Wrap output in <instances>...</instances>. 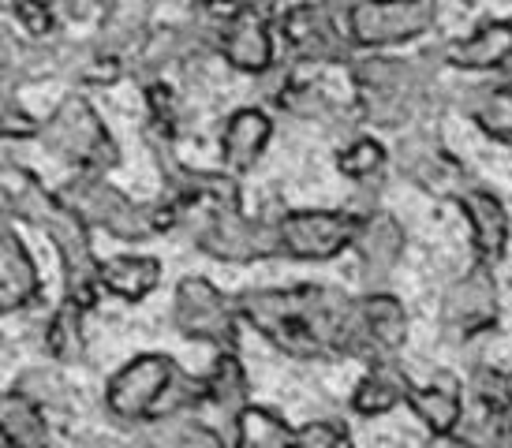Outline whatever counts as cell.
Segmentation results:
<instances>
[{"mask_svg": "<svg viewBox=\"0 0 512 448\" xmlns=\"http://www.w3.org/2000/svg\"><path fill=\"white\" fill-rule=\"evenodd\" d=\"M12 15L30 38H53L57 30V12L49 8V0H8Z\"/></svg>", "mask_w": 512, "mask_h": 448, "instance_id": "cell-34", "label": "cell"}, {"mask_svg": "<svg viewBox=\"0 0 512 448\" xmlns=\"http://www.w3.org/2000/svg\"><path fill=\"white\" fill-rule=\"evenodd\" d=\"M460 202V210H464V221H468V232H471V247L475 254L490 262V266H498L505 251H509V239H512V217L505 210V202H501L494 191H486V187H471L464 195L456 198Z\"/></svg>", "mask_w": 512, "mask_h": 448, "instance_id": "cell-16", "label": "cell"}, {"mask_svg": "<svg viewBox=\"0 0 512 448\" xmlns=\"http://www.w3.org/2000/svg\"><path fill=\"white\" fill-rule=\"evenodd\" d=\"M273 139V116L258 105H243V109L228 112L225 127H221V161L232 168L236 176L251 172V168L266 157Z\"/></svg>", "mask_w": 512, "mask_h": 448, "instance_id": "cell-17", "label": "cell"}, {"mask_svg": "<svg viewBox=\"0 0 512 448\" xmlns=\"http://www.w3.org/2000/svg\"><path fill=\"white\" fill-rule=\"evenodd\" d=\"M157 0H105L94 30V49L116 60H135L154 34Z\"/></svg>", "mask_w": 512, "mask_h": 448, "instance_id": "cell-14", "label": "cell"}, {"mask_svg": "<svg viewBox=\"0 0 512 448\" xmlns=\"http://www.w3.org/2000/svg\"><path fill=\"white\" fill-rule=\"evenodd\" d=\"M277 30L299 64H352L356 42L344 12L329 0H299L277 15Z\"/></svg>", "mask_w": 512, "mask_h": 448, "instance_id": "cell-4", "label": "cell"}, {"mask_svg": "<svg viewBox=\"0 0 512 448\" xmlns=\"http://www.w3.org/2000/svg\"><path fill=\"white\" fill-rule=\"evenodd\" d=\"M0 437L12 448H45L49 445V419L38 400L23 389H8L0 396Z\"/></svg>", "mask_w": 512, "mask_h": 448, "instance_id": "cell-24", "label": "cell"}, {"mask_svg": "<svg viewBox=\"0 0 512 448\" xmlns=\"http://www.w3.org/2000/svg\"><path fill=\"white\" fill-rule=\"evenodd\" d=\"M441 56L460 71H501L512 60V19H486L468 38L441 45Z\"/></svg>", "mask_w": 512, "mask_h": 448, "instance_id": "cell-18", "label": "cell"}, {"mask_svg": "<svg viewBox=\"0 0 512 448\" xmlns=\"http://www.w3.org/2000/svg\"><path fill=\"white\" fill-rule=\"evenodd\" d=\"M471 411L456 430V445H512V378L498 366H475L471 370Z\"/></svg>", "mask_w": 512, "mask_h": 448, "instance_id": "cell-10", "label": "cell"}, {"mask_svg": "<svg viewBox=\"0 0 512 448\" xmlns=\"http://www.w3.org/2000/svg\"><path fill=\"white\" fill-rule=\"evenodd\" d=\"M393 168H397L404 180L419 183L423 191L438 198H460L464 191L475 187V176L471 168L453 157L445 146L438 142V135L430 131H412L393 146Z\"/></svg>", "mask_w": 512, "mask_h": 448, "instance_id": "cell-11", "label": "cell"}, {"mask_svg": "<svg viewBox=\"0 0 512 448\" xmlns=\"http://www.w3.org/2000/svg\"><path fill=\"white\" fill-rule=\"evenodd\" d=\"M277 221H281V213L277 217H270V213L251 217L240 206H214V202H199V198H191V202L180 198V224L191 232L195 247L214 262L247 266V262L285 258Z\"/></svg>", "mask_w": 512, "mask_h": 448, "instance_id": "cell-2", "label": "cell"}, {"mask_svg": "<svg viewBox=\"0 0 512 448\" xmlns=\"http://www.w3.org/2000/svg\"><path fill=\"white\" fill-rule=\"evenodd\" d=\"M0 131H4V139H38V131L42 124L30 116V112L19 109V101L15 94H4V120H0Z\"/></svg>", "mask_w": 512, "mask_h": 448, "instance_id": "cell-36", "label": "cell"}, {"mask_svg": "<svg viewBox=\"0 0 512 448\" xmlns=\"http://www.w3.org/2000/svg\"><path fill=\"white\" fill-rule=\"evenodd\" d=\"M359 210H285L277 221L281 251L296 262H329L356 247Z\"/></svg>", "mask_w": 512, "mask_h": 448, "instance_id": "cell-8", "label": "cell"}, {"mask_svg": "<svg viewBox=\"0 0 512 448\" xmlns=\"http://www.w3.org/2000/svg\"><path fill=\"white\" fill-rule=\"evenodd\" d=\"M438 0H348L344 23L356 49H393L438 23Z\"/></svg>", "mask_w": 512, "mask_h": 448, "instance_id": "cell-5", "label": "cell"}, {"mask_svg": "<svg viewBox=\"0 0 512 448\" xmlns=\"http://www.w3.org/2000/svg\"><path fill=\"white\" fill-rule=\"evenodd\" d=\"M38 142L72 168L113 172L120 165V146H116L113 131L105 127L98 109L83 94H68L57 109L49 112V120H42Z\"/></svg>", "mask_w": 512, "mask_h": 448, "instance_id": "cell-3", "label": "cell"}, {"mask_svg": "<svg viewBox=\"0 0 512 448\" xmlns=\"http://www.w3.org/2000/svg\"><path fill=\"white\" fill-rule=\"evenodd\" d=\"M172 325L176 333L214 348H236L240 340V307L206 277H184L172 295Z\"/></svg>", "mask_w": 512, "mask_h": 448, "instance_id": "cell-6", "label": "cell"}, {"mask_svg": "<svg viewBox=\"0 0 512 448\" xmlns=\"http://www.w3.org/2000/svg\"><path fill=\"white\" fill-rule=\"evenodd\" d=\"M277 109H285L296 120H329L333 116V101L318 83H288L277 98Z\"/></svg>", "mask_w": 512, "mask_h": 448, "instance_id": "cell-32", "label": "cell"}, {"mask_svg": "<svg viewBox=\"0 0 512 448\" xmlns=\"http://www.w3.org/2000/svg\"><path fill=\"white\" fill-rule=\"evenodd\" d=\"M206 407V374L195 378L176 366V374L169 378L161 400L154 407V419H165V415H184V411H202Z\"/></svg>", "mask_w": 512, "mask_h": 448, "instance_id": "cell-31", "label": "cell"}, {"mask_svg": "<svg viewBox=\"0 0 512 448\" xmlns=\"http://www.w3.org/2000/svg\"><path fill=\"white\" fill-rule=\"evenodd\" d=\"M247 370H243L240 355L232 348H221V355L214 359L210 374H206V407H214L225 422H236L247 400Z\"/></svg>", "mask_w": 512, "mask_h": 448, "instance_id": "cell-26", "label": "cell"}, {"mask_svg": "<svg viewBox=\"0 0 512 448\" xmlns=\"http://www.w3.org/2000/svg\"><path fill=\"white\" fill-rule=\"evenodd\" d=\"M161 284V262L150 254H113L101 262V288L124 303H143Z\"/></svg>", "mask_w": 512, "mask_h": 448, "instance_id": "cell-25", "label": "cell"}, {"mask_svg": "<svg viewBox=\"0 0 512 448\" xmlns=\"http://www.w3.org/2000/svg\"><path fill=\"white\" fill-rule=\"evenodd\" d=\"M232 441L251 448H281V445H296V426H288L277 411L270 407L247 404L232 422Z\"/></svg>", "mask_w": 512, "mask_h": 448, "instance_id": "cell-29", "label": "cell"}, {"mask_svg": "<svg viewBox=\"0 0 512 448\" xmlns=\"http://www.w3.org/2000/svg\"><path fill=\"white\" fill-rule=\"evenodd\" d=\"M176 374V359L165 351H143L131 363H124L113 378L105 381V411L116 426L139 430L143 422L154 419V407L161 392Z\"/></svg>", "mask_w": 512, "mask_h": 448, "instance_id": "cell-7", "label": "cell"}, {"mask_svg": "<svg viewBox=\"0 0 512 448\" xmlns=\"http://www.w3.org/2000/svg\"><path fill=\"white\" fill-rule=\"evenodd\" d=\"M57 366H30L15 378V389H23L30 400H38L42 407H64L68 404V381L60 378Z\"/></svg>", "mask_w": 512, "mask_h": 448, "instance_id": "cell-33", "label": "cell"}, {"mask_svg": "<svg viewBox=\"0 0 512 448\" xmlns=\"http://www.w3.org/2000/svg\"><path fill=\"white\" fill-rule=\"evenodd\" d=\"M404 340H408V310H404L397 295H359L356 314H352V329H348V344H344V359H359V363L397 359Z\"/></svg>", "mask_w": 512, "mask_h": 448, "instance_id": "cell-9", "label": "cell"}, {"mask_svg": "<svg viewBox=\"0 0 512 448\" xmlns=\"http://www.w3.org/2000/svg\"><path fill=\"white\" fill-rule=\"evenodd\" d=\"M270 4H281V0H270Z\"/></svg>", "mask_w": 512, "mask_h": 448, "instance_id": "cell-38", "label": "cell"}, {"mask_svg": "<svg viewBox=\"0 0 512 448\" xmlns=\"http://www.w3.org/2000/svg\"><path fill=\"white\" fill-rule=\"evenodd\" d=\"M4 210L12 221L42 228L64 266V295L83 303L86 310L94 307L98 292L105 288H101V262L90 243V224L60 198V191H49L27 168L4 165Z\"/></svg>", "mask_w": 512, "mask_h": 448, "instance_id": "cell-1", "label": "cell"}, {"mask_svg": "<svg viewBox=\"0 0 512 448\" xmlns=\"http://www.w3.org/2000/svg\"><path fill=\"white\" fill-rule=\"evenodd\" d=\"M460 105H464V112L475 120L479 131H486L490 139L512 146V75L464 86Z\"/></svg>", "mask_w": 512, "mask_h": 448, "instance_id": "cell-23", "label": "cell"}, {"mask_svg": "<svg viewBox=\"0 0 512 448\" xmlns=\"http://www.w3.org/2000/svg\"><path fill=\"white\" fill-rule=\"evenodd\" d=\"M60 198L83 217L90 228H109L116 210L124 206V191L116 183L105 180V172H90V168H72V176L60 183Z\"/></svg>", "mask_w": 512, "mask_h": 448, "instance_id": "cell-20", "label": "cell"}, {"mask_svg": "<svg viewBox=\"0 0 512 448\" xmlns=\"http://www.w3.org/2000/svg\"><path fill=\"white\" fill-rule=\"evenodd\" d=\"M498 318V277H494V266L479 258L464 277H456L441 295V325L460 336V340H468V336L490 333L498 325Z\"/></svg>", "mask_w": 512, "mask_h": 448, "instance_id": "cell-12", "label": "cell"}, {"mask_svg": "<svg viewBox=\"0 0 512 448\" xmlns=\"http://www.w3.org/2000/svg\"><path fill=\"white\" fill-rule=\"evenodd\" d=\"M135 437L146 441V445H161V448H210L225 441V434H217L210 422L195 419V411L143 422V426L135 430Z\"/></svg>", "mask_w": 512, "mask_h": 448, "instance_id": "cell-27", "label": "cell"}, {"mask_svg": "<svg viewBox=\"0 0 512 448\" xmlns=\"http://www.w3.org/2000/svg\"><path fill=\"white\" fill-rule=\"evenodd\" d=\"M195 4H199V8H217V12H232L243 0H195Z\"/></svg>", "mask_w": 512, "mask_h": 448, "instance_id": "cell-37", "label": "cell"}, {"mask_svg": "<svg viewBox=\"0 0 512 448\" xmlns=\"http://www.w3.org/2000/svg\"><path fill=\"white\" fill-rule=\"evenodd\" d=\"M408 407H412V415L427 426L430 434L453 441L460 422H464V389H460V381L453 374H438L430 385L412 389Z\"/></svg>", "mask_w": 512, "mask_h": 448, "instance_id": "cell-21", "label": "cell"}, {"mask_svg": "<svg viewBox=\"0 0 512 448\" xmlns=\"http://www.w3.org/2000/svg\"><path fill=\"white\" fill-rule=\"evenodd\" d=\"M83 314L86 307L83 303H75V299H60V307L49 314V322H45V351H49V359H57L60 366L68 363H79L86 355V329H83Z\"/></svg>", "mask_w": 512, "mask_h": 448, "instance_id": "cell-28", "label": "cell"}, {"mask_svg": "<svg viewBox=\"0 0 512 448\" xmlns=\"http://www.w3.org/2000/svg\"><path fill=\"white\" fill-rule=\"evenodd\" d=\"M389 161H393V150H385L374 135H352V139L337 150L341 176H348V180H356V183H370L374 176H382Z\"/></svg>", "mask_w": 512, "mask_h": 448, "instance_id": "cell-30", "label": "cell"}, {"mask_svg": "<svg viewBox=\"0 0 512 448\" xmlns=\"http://www.w3.org/2000/svg\"><path fill=\"white\" fill-rule=\"evenodd\" d=\"M352 251H356L359 273H363L370 284H378V280H385L400 266V258L408 251V232H404V224H400L393 213L367 210L356 232V247H352Z\"/></svg>", "mask_w": 512, "mask_h": 448, "instance_id": "cell-15", "label": "cell"}, {"mask_svg": "<svg viewBox=\"0 0 512 448\" xmlns=\"http://www.w3.org/2000/svg\"><path fill=\"white\" fill-rule=\"evenodd\" d=\"M296 445L314 448H333V445H352V434L341 419H311L307 426L296 430Z\"/></svg>", "mask_w": 512, "mask_h": 448, "instance_id": "cell-35", "label": "cell"}, {"mask_svg": "<svg viewBox=\"0 0 512 448\" xmlns=\"http://www.w3.org/2000/svg\"><path fill=\"white\" fill-rule=\"evenodd\" d=\"M412 378L397 366V359H382V363H367V374L356 381L352 392V411L363 419H378L389 415L393 407L408 404L412 396Z\"/></svg>", "mask_w": 512, "mask_h": 448, "instance_id": "cell-22", "label": "cell"}, {"mask_svg": "<svg viewBox=\"0 0 512 448\" xmlns=\"http://www.w3.org/2000/svg\"><path fill=\"white\" fill-rule=\"evenodd\" d=\"M38 295H42V273L34 266V254L27 251L19 232L8 228L0 247V310L19 314L30 303H38Z\"/></svg>", "mask_w": 512, "mask_h": 448, "instance_id": "cell-19", "label": "cell"}, {"mask_svg": "<svg viewBox=\"0 0 512 448\" xmlns=\"http://www.w3.org/2000/svg\"><path fill=\"white\" fill-rule=\"evenodd\" d=\"M217 53L228 60L232 71L243 75H262L277 64V42H273V12L258 8L251 0L236 4L225 12V27H221V42Z\"/></svg>", "mask_w": 512, "mask_h": 448, "instance_id": "cell-13", "label": "cell"}]
</instances>
